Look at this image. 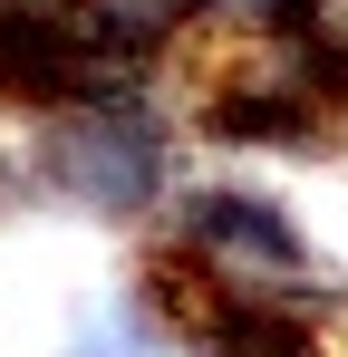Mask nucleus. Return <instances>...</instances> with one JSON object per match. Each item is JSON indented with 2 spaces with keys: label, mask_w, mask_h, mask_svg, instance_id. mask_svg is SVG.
Masks as SVG:
<instances>
[{
  "label": "nucleus",
  "mask_w": 348,
  "mask_h": 357,
  "mask_svg": "<svg viewBox=\"0 0 348 357\" xmlns=\"http://www.w3.org/2000/svg\"><path fill=\"white\" fill-rule=\"evenodd\" d=\"M29 174L39 203L97 213V222H155L165 193L184 183L174 97H87V107L29 116Z\"/></svg>",
  "instance_id": "1"
},
{
  "label": "nucleus",
  "mask_w": 348,
  "mask_h": 357,
  "mask_svg": "<svg viewBox=\"0 0 348 357\" xmlns=\"http://www.w3.org/2000/svg\"><path fill=\"white\" fill-rule=\"evenodd\" d=\"M155 232L194 241L232 280H310V232L290 222L281 193H252V183H174Z\"/></svg>",
  "instance_id": "2"
}]
</instances>
